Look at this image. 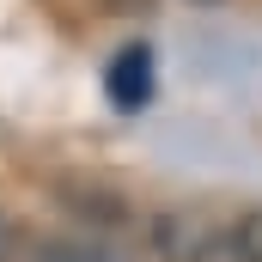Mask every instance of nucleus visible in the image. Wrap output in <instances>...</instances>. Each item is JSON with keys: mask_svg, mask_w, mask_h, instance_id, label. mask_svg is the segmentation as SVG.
Here are the masks:
<instances>
[{"mask_svg": "<svg viewBox=\"0 0 262 262\" xmlns=\"http://www.w3.org/2000/svg\"><path fill=\"white\" fill-rule=\"evenodd\" d=\"M146 92H152V49L134 43V49H122L110 61V98L134 110V104H146Z\"/></svg>", "mask_w": 262, "mask_h": 262, "instance_id": "1", "label": "nucleus"}, {"mask_svg": "<svg viewBox=\"0 0 262 262\" xmlns=\"http://www.w3.org/2000/svg\"><path fill=\"white\" fill-rule=\"evenodd\" d=\"M226 250H232V262H262V207H256V213H244V220L232 226Z\"/></svg>", "mask_w": 262, "mask_h": 262, "instance_id": "2", "label": "nucleus"}, {"mask_svg": "<svg viewBox=\"0 0 262 262\" xmlns=\"http://www.w3.org/2000/svg\"><path fill=\"white\" fill-rule=\"evenodd\" d=\"M37 262H116V256L98 244H49V250H37Z\"/></svg>", "mask_w": 262, "mask_h": 262, "instance_id": "3", "label": "nucleus"}, {"mask_svg": "<svg viewBox=\"0 0 262 262\" xmlns=\"http://www.w3.org/2000/svg\"><path fill=\"white\" fill-rule=\"evenodd\" d=\"M12 256V226H6V220H0V262Z\"/></svg>", "mask_w": 262, "mask_h": 262, "instance_id": "4", "label": "nucleus"}]
</instances>
